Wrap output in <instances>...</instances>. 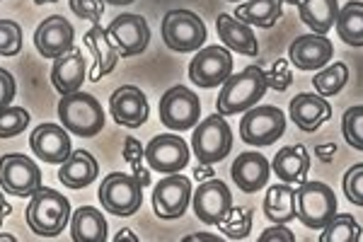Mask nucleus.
<instances>
[{
    "label": "nucleus",
    "mask_w": 363,
    "mask_h": 242,
    "mask_svg": "<svg viewBox=\"0 0 363 242\" xmlns=\"http://www.w3.org/2000/svg\"><path fill=\"white\" fill-rule=\"evenodd\" d=\"M264 94H267L264 70L259 66H247L223 82V90H220L218 99H216V109H218L220 116L240 114V111H247L255 107Z\"/></svg>",
    "instance_id": "1"
},
{
    "label": "nucleus",
    "mask_w": 363,
    "mask_h": 242,
    "mask_svg": "<svg viewBox=\"0 0 363 242\" xmlns=\"http://www.w3.org/2000/svg\"><path fill=\"white\" fill-rule=\"evenodd\" d=\"M70 223V202L56 189L39 187L27 204V226L42 238H56Z\"/></svg>",
    "instance_id": "2"
},
{
    "label": "nucleus",
    "mask_w": 363,
    "mask_h": 242,
    "mask_svg": "<svg viewBox=\"0 0 363 242\" xmlns=\"http://www.w3.org/2000/svg\"><path fill=\"white\" fill-rule=\"evenodd\" d=\"M58 119L68 133L80 136V138H92L104 128L102 104L87 92L63 94L58 102Z\"/></svg>",
    "instance_id": "3"
},
{
    "label": "nucleus",
    "mask_w": 363,
    "mask_h": 242,
    "mask_svg": "<svg viewBox=\"0 0 363 242\" xmlns=\"http://www.w3.org/2000/svg\"><path fill=\"white\" fill-rule=\"evenodd\" d=\"M298 218L310 230H322L337 216V197L325 182H301L296 189Z\"/></svg>",
    "instance_id": "4"
},
{
    "label": "nucleus",
    "mask_w": 363,
    "mask_h": 242,
    "mask_svg": "<svg viewBox=\"0 0 363 242\" xmlns=\"http://www.w3.org/2000/svg\"><path fill=\"white\" fill-rule=\"evenodd\" d=\"M99 204L114 216H133L143 204V185L126 172L107 175L99 185Z\"/></svg>",
    "instance_id": "5"
},
{
    "label": "nucleus",
    "mask_w": 363,
    "mask_h": 242,
    "mask_svg": "<svg viewBox=\"0 0 363 242\" xmlns=\"http://www.w3.org/2000/svg\"><path fill=\"white\" fill-rule=\"evenodd\" d=\"M162 39L172 51L186 54V51H196L206 41V25L196 13L184 8L169 10L162 20Z\"/></svg>",
    "instance_id": "6"
},
{
    "label": "nucleus",
    "mask_w": 363,
    "mask_h": 242,
    "mask_svg": "<svg viewBox=\"0 0 363 242\" xmlns=\"http://www.w3.org/2000/svg\"><path fill=\"white\" fill-rule=\"evenodd\" d=\"M233 148V131L228 121L220 114L208 116L194 128L191 136V153L196 155L199 163H220Z\"/></svg>",
    "instance_id": "7"
},
{
    "label": "nucleus",
    "mask_w": 363,
    "mask_h": 242,
    "mask_svg": "<svg viewBox=\"0 0 363 242\" xmlns=\"http://www.w3.org/2000/svg\"><path fill=\"white\" fill-rule=\"evenodd\" d=\"M286 131V114L279 107H252L245 111L242 121H240V136L245 143L250 145H272L284 136Z\"/></svg>",
    "instance_id": "8"
},
{
    "label": "nucleus",
    "mask_w": 363,
    "mask_h": 242,
    "mask_svg": "<svg viewBox=\"0 0 363 242\" xmlns=\"http://www.w3.org/2000/svg\"><path fill=\"white\" fill-rule=\"evenodd\" d=\"M201 102L186 85H174L160 99V121L169 131H189L199 123Z\"/></svg>",
    "instance_id": "9"
},
{
    "label": "nucleus",
    "mask_w": 363,
    "mask_h": 242,
    "mask_svg": "<svg viewBox=\"0 0 363 242\" xmlns=\"http://www.w3.org/2000/svg\"><path fill=\"white\" fill-rule=\"evenodd\" d=\"M0 187L5 194L32 197L42 187V170L34 165L32 158L20 155V153H8L0 158Z\"/></svg>",
    "instance_id": "10"
},
{
    "label": "nucleus",
    "mask_w": 363,
    "mask_h": 242,
    "mask_svg": "<svg viewBox=\"0 0 363 242\" xmlns=\"http://www.w3.org/2000/svg\"><path fill=\"white\" fill-rule=\"evenodd\" d=\"M233 75V56L228 46H206L189 63V80L196 87H216Z\"/></svg>",
    "instance_id": "11"
},
{
    "label": "nucleus",
    "mask_w": 363,
    "mask_h": 242,
    "mask_svg": "<svg viewBox=\"0 0 363 242\" xmlns=\"http://www.w3.org/2000/svg\"><path fill=\"white\" fill-rule=\"evenodd\" d=\"M191 194V182L186 175H169L165 180H160L153 189V211L162 221H172L186 214L189 209Z\"/></svg>",
    "instance_id": "12"
},
{
    "label": "nucleus",
    "mask_w": 363,
    "mask_h": 242,
    "mask_svg": "<svg viewBox=\"0 0 363 242\" xmlns=\"http://www.w3.org/2000/svg\"><path fill=\"white\" fill-rule=\"evenodd\" d=\"M191 206H194V214L201 223H206V226H218L228 216V211L233 209V194L225 182L211 177V180L201 182V187L194 192Z\"/></svg>",
    "instance_id": "13"
},
{
    "label": "nucleus",
    "mask_w": 363,
    "mask_h": 242,
    "mask_svg": "<svg viewBox=\"0 0 363 242\" xmlns=\"http://www.w3.org/2000/svg\"><path fill=\"white\" fill-rule=\"evenodd\" d=\"M145 163L150 170L162 175H174L189 165V145L179 136H155L145 145Z\"/></svg>",
    "instance_id": "14"
},
{
    "label": "nucleus",
    "mask_w": 363,
    "mask_h": 242,
    "mask_svg": "<svg viewBox=\"0 0 363 242\" xmlns=\"http://www.w3.org/2000/svg\"><path fill=\"white\" fill-rule=\"evenodd\" d=\"M107 34L112 37L114 44L119 46V54L124 58L143 54L150 44L148 22H145L140 15H131V13L114 17L107 27Z\"/></svg>",
    "instance_id": "15"
},
{
    "label": "nucleus",
    "mask_w": 363,
    "mask_h": 242,
    "mask_svg": "<svg viewBox=\"0 0 363 242\" xmlns=\"http://www.w3.org/2000/svg\"><path fill=\"white\" fill-rule=\"evenodd\" d=\"M29 148L39 160L51 165H63L73 153L68 131L58 123H39L29 136Z\"/></svg>",
    "instance_id": "16"
},
{
    "label": "nucleus",
    "mask_w": 363,
    "mask_h": 242,
    "mask_svg": "<svg viewBox=\"0 0 363 242\" xmlns=\"http://www.w3.org/2000/svg\"><path fill=\"white\" fill-rule=\"evenodd\" d=\"M109 109H112V119L119 126H128V128L143 126L150 116L148 97L136 85L116 87L112 97H109Z\"/></svg>",
    "instance_id": "17"
},
{
    "label": "nucleus",
    "mask_w": 363,
    "mask_h": 242,
    "mask_svg": "<svg viewBox=\"0 0 363 242\" xmlns=\"http://www.w3.org/2000/svg\"><path fill=\"white\" fill-rule=\"evenodd\" d=\"M73 37H75V29L66 17L51 15L34 32V46H37V51L44 58L56 61L58 56H63L66 51L73 49Z\"/></svg>",
    "instance_id": "18"
},
{
    "label": "nucleus",
    "mask_w": 363,
    "mask_h": 242,
    "mask_svg": "<svg viewBox=\"0 0 363 242\" xmlns=\"http://www.w3.org/2000/svg\"><path fill=\"white\" fill-rule=\"evenodd\" d=\"M335 56V46L327 39V34H306L298 37L289 49V58L301 70H322Z\"/></svg>",
    "instance_id": "19"
},
{
    "label": "nucleus",
    "mask_w": 363,
    "mask_h": 242,
    "mask_svg": "<svg viewBox=\"0 0 363 242\" xmlns=\"http://www.w3.org/2000/svg\"><path fill=\"white\" fill-rule=\"evenodd\" d=\"M85 46L92 54V70H90V80H102L104 75H109L116 68V61L121 58L119 46L114 44L112 37L107 34V29L92 25V29H87L85 34Z\"/></svg>",
    "instance_id": "20"
},
{
    "label": "nucleus",
    "mask_w": 363,
    "mask_h": 242,
    "mask_svg": "<svg viewBox=\"0 0 363 242\" xmlns=\"http://www.w3.org/2000/svg\"><path fill=\"white\" fill-rule=\"evenodd\" d=\"M233 182L242 189L245 194H255L267 187L269 177H272V163L267 160L262 153H242L230 167Z\"/></svg>",
    "instance_id": "21"
},
{
    "label": "nucleus",
    "mask_w": 363,
    "mask_h": 242,
    "mask_svg": "<svg viewBox=\"0 0 363 242\" xmlns=\"http://www.w3.org/2000/svg\"><path fill=\"white\" fill-rule=\"evenodd\" d=\"M291 119L301 131L315 133L318 128L332 116V104L322 94L301 92L298 97L291 99Z\"/></svg>",
    "instance_id": "22"
},
{
    "label": "nucleus",
    "mask_w": 363,
    "mask_h": 242,
    "mask_svg": "<svg viewBox=\"0 0 363 242\" xmlns=\"http://www.w3.org/2000/svg\"><path fill=\"white\" fill-rule=\"evenodd\" d=\"M85 56L80 49H70L63 56H58L51 68V82L58 90V94H70L78 92L80 85L85 82Z\"/></svg>",
    "instance_id": "23"
},
{
    "label": "nucleus",
    "mask_w": 363,
    "mask_h": 242,
    "mask_svg": "<svg viewBox=\"0 0 363 242\" xmlns=\"http://www.w3.org/2000/svg\"><path fill=\"white\" fill-rule=\"evenodd\" d=\"M216 27H218V37L228 49L238 51V54H242V56L259 54V46H257V37H255V32H252V27L240 22L238 17H230L228 13L218 15Z\"/></svg>",
    "instance_id": "24"
},
{
    "label": "nucleus",
    "mask_w": 363,
    "mask_h": 242,
    "mask_svg": "<svg viewBox=\"0 0 363 242\" xmlns=\"http://www.w3.org/2000/svg\"><path fill=\"white\" fill-rule=\"evenodd\" d=\"M310 170V155L306 145H289V148H281L274 155L272 172L279 177L286 185H298V182H306V175Z\"/></svg>",
    "instance_id": "25"
},
{
    "label": "nucleus",
    "mask_w": 363,
    "mask_h": 242,
    "mask_svg": "<svg viewBox=\"0 0 363 242\" xmlns=\"http://www.w3.org/2000/svg\"><path fill=\"white\" fill-rule=\"evenodd\" d=\"M99 165L87 150H73L70 158L58 170V180L68 189H85L97 180Z\"/></svg>",
    "instance_id": "26"
},
{
    "label": "nucleus",
    "mask_w": 363,
    "mask_h": 242,
    "mask_svg": "<svg viewBox=\"0 0 363 242\" xmlns=\"http://www.w3.org/2000/svg\"><path fill=\"white\" fill-rule=\"evenodd\" d=\"M70 238L75 242H104L107 240V221L95 206H80L70 218Z\"/></svg>",
    "instance_id": "27"
},
{
    "label": "nucleus",
    "mask_w": 363,
    "mask_h": 242,
    "mask_svg": "<svg viewBox=\"0 0 363 242\" xmlns=\"http://www.w3.org/2000/svg\"><path fill=\"white\" fill-rule=\"evenodd\" d=\"M264 216L274 223H291L294 218H298L296 189H291V185H286V182L269 187L264 197Z\"/></svg>",
    "instance_id": "28"
},
{
    "label": "nucleus",
    "mask_w": 363,
    "mask_h": 242,
    "mask_svg": "<svg viewBox=\"0 0 363 242\" xmlns=\"http://www.w3.org/2000/svg\"><path fill=\"white\" fill-rule=\"evenodd\" d=\"M298 13L315 34H327L337 25L339 3L337 0H301Z\"/></svg>",
    "instance_id": "29"
},
{
    "label": "nucleus",
    "mask_w": 363,
    "mask_h": 242,
    "mask_svg": "<svg viewBox=\"0 0 363 242\" xmlns=\"http://www.w3.org/2000/svg\"><path fill=\"white\" fill-rule=\"evenodd\" d=\"M281 0H247V3L238 5L235 17L245 25L255 27H274L281 20Z\"/></svg>",
    "instance_id": "30"
},
{
    "label": "nucleus",
    "mask_w": 363,
    "mask_h": 242,
    "mask_svg": "<svg viewBox=\"0 0 363 242\" xmlns=\"http://www.w3.org/2000/svg\"><path fill=\"white\" fill-rule=\"evenodd\" d=\"M337 34L344 44L363 46V0H349L339 8Z\"/></svg>",
    "instance_id": "31"
},
{
    "label": "nucleus",
    "mask_w": 363,
    "mask_h": 242,
    "mask_svg": "<svg viewBox=\"0 0 363 242\" xmlns=\"http://www.w3.org/2000/svg\"><path fill=\"white\" fill-rule=\"evenodd\" d=\"M347 80H349V68H347V63L339 61V63H332V66L322 68L313 78V85L322 97H332V94L344 90Z\"/></svg>",
    "instance_id": "32"
},
{
    "label": "nucleus",
    "mask_w": 363,
    "mask_h": 242,
    "mask_svg": "<svg viewBox=\"0 0 363 242\" xmlns=\"http://www.w3.org/2000/svg\"><path fill=\"white\" fill-rule=\"evenodd\" d=\"M325 233L320 235V242H359L361 240V226L356 223L354 216H335L327 223Z\"/></svg>",
    "instance_id": "33"
},
{
    "label": "nucleus",
    "mask_w": 363,
    "mask_h": 242,
    "mask_svg": "<svg viewBox=\"0 0 363 242\" xmlns=\"http://www.w3.org/2000/svg\"><path fill=\"white\" fill-rule=\"evenodd\" d=\"M218 228L228 240H245L252 230V211L233 206V209L228 211V216L218 223Z\"/></svg>",
    "instance_id": "34"
},
{
    "label": "nucleus",
    "mask_w": 363,
    "mask_h": 242,
    "mask_svg": "<svg viewBox=\"0 0 363 242\" xmlns=\"http://www.w3.org/2000/svg\"><path fill=\"white\" fill-rule=\"evenodd\" d=\"M342 133L351 148L363 150V104H356V107H349L344 111Z\"/></svg>",
    "instance_id": "35"
},
{
    "label": "nucleus",
    "mask_w": 363,
    "mask_h": 242,
    "mask_svg": "<svg viewBox=\"0 0 363 242\" xmlns=\"http://www.w3.org/2000/svg\"><path fill=\"white\" fill-rule=\"evenodd\" d=\"M124 160L131 165V175L136 177V180L145 187H150V170L143 167V160H145V148L138 143L136 138H128L124 141Z\"/></svg>",
    "instance_id": "36"
},
{
    "label": "nucleus",
    "mask_w": 363,
    "mask_h": 242,
    "mask_svg": "<svg viewBox=\"0 0 363 242\" xmlns=\"http://www.w3.org/2000/svg\"><path fill=\"white\" fill-rule=\"evenodd\" d=\"M29 126V111L22 107L0 109V138H13Z\"/></svg>",
    "instance_id": "37"
},
{
    "label": "nucleus",
    "mask_w": 363,
    "mask_h": 242,
    "mask_svg": "<svg viewBox=\"0 0 363 242\" xmlns=\"http://www.w3.org/2000/svg\"><path fill=\"white\" fill-rule=\"evenodd\" d=\"M22 49V27L15 20H0V56L13 58Z\"/></svg>",
    "instance_id": "38"
},
{
    "label": "nucleus",
    "mask_w": 363,
    "mask_h": 242,
    "mask_svg": "<svg viewBox=\"0 0 363 242\" xmlns=\"http://www.w3.org/2000/svg\"><path fill=\"white\" fill-rule=\"evenodd\" d=\"M344 197L349 199L351 204L363 206V163L354 165L347 175H344Z\"/></svg>",
    "instance_id": "39"
},
{
    "label": "nucleus",
    "mask_w": 363,
    "mask_h": 242,
    "mask_svg": "<svg viewBox=\"0 0 363 242\" xmlns=\"http://www.w3.org/2000/svg\"><path fill=\"white\" fill-rule=\"evenodd\" d=\"M264 80H267V87H272V90H289L291 82H294V75H291V68H289V61L286 58H279V61H274V66L264 73Z\"/></svg>",
    "instance_id": "40"
},
{
    "label": "nucleus",
    "mask_w": 363,
    "mask_h": 242,
    "mask_svg": "<svg viewBox=\"0 0 363 242\" xmlns=\"http://www.w3.org/2000/svg\"><path fill=\"white\" fill-rule=\"evenodd\" d=\"M70 10L78 15L80 20H90L92 25H99L104 13V0H70Z\"/></svg>",
    "instance_id": "41"
},
{
    "label": "nucleus",
    "mask_w": 363,
    "mask_h": 242,
    "mask_svg": "<svg viewBox=\"0 0 363 242\" xmlns=\"http://www.w3.org/2000/svg\"><path fill=\"white\" fill-rule=\"evenodd\" d=\"M15 92H17L15 78L5 68H0V109L10 107V102L15 99Z\"/></svg>",
    "instance_id": "42"
},
{
    "label": "nucleus",
    "mask_w": 363,
    "mask_h": 242,
    "mask_svg": "<svg viewBox=\"0 0 363 242\" xmlns=\"http://www.w3.org/2000/svg\"><path fill=\"white\" fill-rule=\"evenodd\" d=\"M296 235L286 228V223H277L274 228H267L264 233L259 235V242H294Z\"/></svg>",
    "instance_id": "43"
},
{
    "label": "nucleus",
    "mask_w": 363,
    "mask_h": 242,
    "mask_svg": "<svg viewBox=\"0 0 363 242\" xmlns=\"http://www.w3.org/2000/svg\"><path fill=\"white\" fill-rule=\"evenodd\" d=\"M194 175H196L201 182H206V180H211V177H213V170H211V165L201 163V165H196V167H194Z\"/></svg>",
    "instance_id": "44"
},
{
    "label": "nucleus",
    "mask_w": 363,
    "mask_h": 242,
    "mask_svg": "<svg viewBox=\"0 0 363 242\" xmlns=\"http://www.w3.org/2000/svg\"><path fill=\"white\" fill-rule=\"evenodd\" d=\"M315 153H318V155H320L325 163H330V160H332V153H337V145H335V143H330V145H318V150H315Z\"/></svg>",
    "instance_id": "45"
},
{
    "label": "nucleus",
    "mask_w": 363,
    "mask_h": 242,
    "mask_svg": "<svg viewBox=\"0 0 363 242\" xmlns=\"http://www.w3.org/2000/svg\"><path fill=\"white\" fill-rule=\"evenodd\" d=\"M194 240H208V242H220L218 235H208V233H199V235H186L184 242H194Z\"/></svg>",
    "instance_id": "46"
},
{
    "label": "nucleus",
    "mask_w": 363,
    "mask_h": 242,
    "mask_svg": "<svg viewBox=\"0 0 363 242\" xmlns=\"http://www.w3.org/2000/svg\"><path fill=\"white\" fill-rule=\"evenodd\" d=\"M10 214H13V209H10V204L5 202V197L0 194V226H3V221L8 218Z\"/></svg>",
    "instance_id": "47"
},
{
    "label": "nucleus",
    "mask_w": 363,
    "mask_h": 242,
    "mask_svg": "<svg viewBox=\"0 0 363 242\" xmlns=\"http://www.w3.org/2000/svg\"><path fill=\"white\" fill-rule=\"evenodd\" d=\"M114 240H131V242H136L138 238H136V235H133V233H131V230H128V228H124V230H121L119 235H116Z\"/></svg>",
    "instance_id": "48"
},
{
    "label": "nucleus",
    "mask_w": 363,
    "mask_h": 242,
    "mask_svg": "<svg viewBox=\"0 0 363 242\" xmlns=\"http://www.w3.org/2000/svg\"><path fill=\"white\" fill-rule=\"evenodd\" d=\"M104 3H109V5H128V3H133V0H104Z\"/></svg>",
    "instance_id": "49"
},
{
    "label": "nucleus",
    "mask_w": 363,
    "mask_h": 242,
    "mask_svg": "<svg viewBox=\"0 0 363 242\" xmlns=\"http://www.w3.org/2000/svg\"><path fill=\"white\" fill-rule=\"evenodd\" d=\"M0 242H15V235H0Z\"/></svg>",
    "instance_id": "50"
},
{
    "label": "nucleus",
    "mask_w": 363,
    "mask_h": 242,
    "mask_svg": "<svg viewBox=\"0 0 363 242\" xmlns=\"http://www.w3.org/2000/svg\"><path fill=\"white\" fill-rule=\"evenodd\" d=\"M281 3H289V5H301V0H281Z\"/></svg>",
    "instance_id": "51"
},
{
    "label": "nucleus",
    "mask_w": 363,
    "mask_h": 242,
    "mask_svg": "<svg viewBox=\"0 0 363 242\" xmlns=\"http://www.w3.org/2000/svg\"><path fill=\"white\" fill-rule=\"evenodd\" d=\"M37 5H46V3H56V0H34Z\"/></svg>",
    "instance_id": "52"
}]
</instances>
